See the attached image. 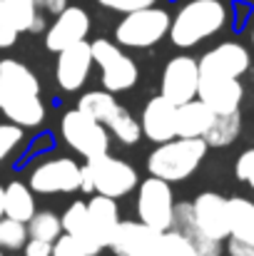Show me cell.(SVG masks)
<instances>
[{
    "mask_svg": "<svg viewBox=\"0 0 254 256\" xmlns=\"http://www.w3.org/2000/svg\"><path fill=\"white\" fill-rule=\"evenodd\" d=\"M53 256H95L83 242H78L70 234H60L53 242Z\"/></svg>",
    "mask_w": 254,
    "mask_h": 256,
    "instance_id": "obj_32",
    "label": "cell"
},
{
    "mask_svg": "<svg viewBox=\"0 0 254 256\" xmlns=\"http://www.w3.org/2000/svg\"><path fill=\"white\" fill-rule=\"evenodd\" d=\"M0 114L8 122L20 124L23 130H33V127H40L45 122L48 110H45V102L40 94L0 85Z\"/></svg>",
    "mask_w": 254,
    "mask_h": 256,
    "instance_id": "obj_12",
    "label": "cell"
},
{
    "mask_svg": "<svg viewBox=\"0 0 254 256\" xmlns=\"http://www.w3.org/2000/svg\"><path fill=\"white\" fill-rule=\"evenodd\" d=\"M212 122L214 112L199 97L177 107V137H204Z\"/></svg>",
    "mask_w": 254,
    "mask_h": 256,
    "instance_id": "obj_20",
    "label": "cell"
},
{
    "mask_svg": "<svg viewBox=\"0 0 254 256\" xmlns=\"http://www.w3.org/2000/svg\"><path fill=\"white\" fill-rule=\"evenodd\" d=\"M25 142V130L13 122H0V162L13 157Z\"/></svg>",
    "mask_w": 254,
    "mask_h": 256,
    "instance_id": "obj_31",
    "label": "cell"
},
{
    "mask_svg": "<svg viewBox=\"0 0 254 256\" xmlns=\"http://www.w3.org/2000/svg\"><path fill=\"white\" fill-rule=\"evenodd\" d=\"M87 216L92 224V232L97 236V242L102 244V249H107L117 224H120V209H117V199L95 194L87 202Z\"/></svg>",
    "mask_w": 254,
    "mask_h": 256,
    "instance_id": "obj_18",
    "label": "cell"
},
{
    "mask_svg": "<svg viewBox=\"0 0 254 256\" xmlns=\"http://www.w3.org/2000/svg\"><path fill=\"white\" fill-rule=\"evenodd\" d=\"M0 256H5V254H3V249H0Z\"/></svg>",
    "mask_w": 254,
    "mask_h": 256,
    "instance_id": "obj_41",
    "label": "cell"
},
{
    "mask_svg": "<svg viewBox=\"0 0 254 256\" xmlns=\"http://www.w3.org/2000/svg\"><path fill=\"white\" fill-rule=\"evenodd\" d=\"M5 8L20 32H33V35L45 32L48 22L35 0H5Z\"/></svg>",
    "mask_w": 254,
    "mask_h": 256,
    "instance_id": "obj_24",
    "label": "cell"
},
{
    "mask_svg": "<svg viewBox=\"0 0 254 256\" xmlns=\"http://www.w3.org/2000/svg\"><path fill=\"white\" fill-rule=\"evenodd\" d=\"M28 234H30V239H43V242L53 244L63 234L60 214H55L53 209H38L33 214V219L28 222Z\"/></svg>",
    "mask_w": 254,
    "mask_h": 256,
    "instance_id": "obj_29",
    "label": "cell"
},
{
    "mask_svg": "<svg viewBox=\"0 0 254 256\" xmlns=\"http://www.w3.org/2000/svg\"><path fill=\"white\" fill-rule=\"evenodd\" d=\"M35 212H38L35 192L25 182H10L5 186V216L28 224Z\"/></svg>",
    "mask_w": 254,
    "mask_h": 256,
    "instance_id": "obj_21",
    "label": "cell"
},
{
    "mask_svg": "<svg viewBox=\"0 0 254 256\" xmlns=\"http://www.w3.org/2000/svg\"><path fill=\"white\" fill-rule=\"evenodd\" d=\"M90 28H92V20H90L87 10L80 5H68L45 28V48L50 52H60L75 42H83L90 35Z\"/></svg>",
    "mask_w": 254,
    "mask_h": 256,
    "instance_id": "obj_10",
    "label": "cell"
},
{
    "mask_svg": "<svg viewBox=\"0 0 254 256\" xmlns=\"http://www.w3.org/2000/svg\"><path fill=\"white\" fill-rule=\"evenodd\" d=\"M157 234H160V232L145 226L140 219H137V222H122V219H120V224H117V229H115V234H112L107 249L115 256H140L150 246V242H152Z\"/></svg>",
    "mask_w": 254,
    "mask_h": 256,
    "instance_id": "obj_17",
    "label": "cell"
},
{
    "mask_svg": "<svg viewBox=\"0 0 254 256\" xmlns=\"http://www.w3.org/2000/svg\"><path fill=\"white\" fill-rule=\"evenodd\" d=\"M207 142L202 137H174L157 144L147 154L150 176H160L169 184L189 179L207 157Z\"/></svg>",
    "mask_w": 254,
    "mask_h": 256,
    "instance_id": "obj_2",
    "label": "cell"
},
{
    "mask_svg": "<svg viewBox=\"0 0 254 256\" xmlns=\"http://www.w3.org/2000/svg\"><path fill=\"white\" fill-rule=\"evenodd\" d=\"M194 224L212 239L227 242L229 239V212H227V196L217 192H202L192 202Z\"/></svg>",
    "mask_w": 254,
    "mask_h": 256,
    "instance_id": "obj_14",
    "label": "cell"
},
{
    "mask_svg": "<svg viewBox=\"0 0 254 256\" xmlns=\"http://www.w3.org/2000/svg\"><path fill=\"white\" fill-rule=\"evenodd\" d=\"M35 2H38V8L43 12H50V15H58L70 5V0H35Z\"/></svg>",
    "mask_w": 254,
    "mask_h": 256,
    "instance_id": "obj_38",
    "label": "cell"
},
{
    "mask_svg": "<svg viewBox=\"0 0 254 256\" xmlns=\"http://www.w3.org/2000/svg\"><path fill=\"white\" fill-rule=\"evenodd\" d=\"M197 97L214 112V114H227V112H239L244 87L237 78H217V75H199V92Z\"/></svg>",
    "mask_w": 254,
    "mask_h": 256,
    "instance_id": "obj_16",
    "label": "cell"
},
{
    "mask_svg": "<svg viewBox=\"0 0 254 256\" xmlns=\"http://www.w3.org/2000/svg\"><path fill=\"white\" fill-rule=\"evenodd\" d=\"M229 8L222 0H187L172 15L169 40L179 50L197 48L199 42L219 35L229 22Z\"/></svg>",
    "mask_w": 254,
    "mask_h": 256,
    "instance_id": "obj_1",
    "label": "cell"
},
{
    "mask_svg": "<svg viewBox=\"0 0 254 256\" xmlns=\"http://www.w3.org/2000/svg\"><path fill=\"white\" fill-rule=\"evenodd\" d=\"M140 127H142V137H147L155 144L174 140L177 137V104H172L162 94H155L142 107Z\"/></svg>",
    "mask_w": 254,
    "mask_h": 256,
    "instance_id": "obj_15",
    "label": "cell"
},
{
    "mask_svg": "<svg viewBox=\"0 0 254 256\" xmlns=\"http://www.w3.org/2000/svg\"><path fill=\"white\" fill-rule=\"evenodd\" d=\"M95 60H92V48L90 42H75L65 50L58 52V62H55V80L60 90L65 92H80L90 78Z\"/></svg>",
    "mask_w": 254,
    "mask_h": 256,
    "instance_id": "obj_13",
    "label": "cell"
},
{
    "mask_svg": "<svg viewBox=\"0 0 254 256\" xmlns=\"http://www.w3.org/2000/svg\"><path fill=\"white\" fill-rule=\"evenodd\" d=\"M242 132V114L239 112H227V114H214V122L209 124L207 134L202 137L207 142V147H229L232 142H237Z\"/></svg>",
    "mask_w": 254,
    "mask_h": 256,
    "instance_id": "obj_25",
    "label": "cell"
},
{
    "mask_svg": "<svg viewBox=\"0 0 254 256\" xmlns=\"http://www.w3.org/2000/svg\"><path fill=\"white\" fill-rule=\"evenodd\" d=\"M140 184V174L137 170L120 160L107 154L85 160L83 164V179H80V192L83 194H102L110 199H122L127 194H132Z\"/></svg>",
    "mask_w": 254,
    "mask_h": 256,
    "instance_id": "obj_3",
    "label": "cell"
},
{
    "mask_svg": "<svg viewBox=\"0 0 254 256\" xmlns=\"http://www.w3.org/2000/svg\"><path fill=\"white\" fill-rule=\"evenodd\" d=\"M60 137L75 154H80L85 160H92V157H100V154L110 152L107 127L102 122L87 117L78 107L68 110L60 117Z\"/></svg>",
    "mask_w": 254,
    "mask_h": 256,
    "instance_id": "obj_6",
    "label": "cell"
},
{
    "mask_svg": "<svg viewBox=\"0 0 254 256\" xmlns=\"http://www.w3.org/2000/svg\"><path fill=\"white\" fill-rule=\"evenodd\" d=\"M30 239L28 234V224L15 222L10 216L0 219V249L3 252H23L25 242Z\"/></svg>",
    "mask_w": 254,
    "mask_h": 256,
    "instance_id": "obj_30",
    "label": "cell"
},
{
    "mask_svg": "<svg viewBox=\"0 0 254 256\" xmlns=\"http://www.w3.org/2000/svg\"><path fill=\"white\" fill-rule=\"evenodd\" d=\"M229 239L254 242V202L247 196H229Z\"/></svg>",
    "mask_w": 254,
    "mask_h": 256,
    "instance_id": "obj_22",
    "label": "cell"
},
{
    "mask_svg": "<svg viewBox=\"0 0 254 256\" xmlns=\"http://www.w3.org/2000/svg\"><path fill=\"white\" fill-rule=\"evenodd\" d=\"M18 35H20V30L15 28V22L5 8V0H0V50L13 48L18 42Z\"/></svg>",
    "mask_w": 254,
    "mask_h": 256,
    "instance_id": "obj_33",
    "label": "cell"
},
{
    "mask_svg": "<svg viewBox=\"0 0 254 256\" xmlns=\"http://www.w3.org/2000/svg\"><path fill=\"white\" fill-rule=\"evenodd\" d=\"M140 256H199L194 246L177 232H160Z\"/></svg>",
    "mask_w": 254,
    "mask_h": 256,
    "instance_id": "obj_28",
    "label": "cell"
},
{
    "mask_svg": "<svg viewBox=\"0 0 254 256\" xmlns=\"http://www.w3.org/2000/svg\"><path fill=\"white\" fill-rule=\"evenodd\" d=\"M197 62H199V75H217V78H237L239 80L249 70L252 55L242 42L227 40V42L209 48Z\"/></svg>",
    "mask_w": 254,
    "mask_h": 256,
    "instance_id": "obj_11",
    "label": "cell"
},
{
    "mask_svg": "<svg viewBox=\"0 0 254 256\" xmlns=\"http://www.w3.org/2000/svg\"><path fill=\"white\" fill-rule=\"evenodd\" d=\"M234 174H237L239 182H244L249 189H254V147L244 150V152L237 157V162H234Z\"/></svg>",
    "mask_w": 254,
    "mask_h": 256,
    "instance_id": "obj_35",
    "label": "cell"
},
{
    "mask_svg": "<svg viewBox=\"0 0 254 256\" xmlns=\"http://www.w3.org/2000/svg\"><path fill=\"white\" fill-rule=\"evenodd\" d=\"M169 22H172V15L160 5L127 12L115 25V42L130 50H147L167 38Z\"/></svg>",
    "mask_w": 254,
    "mask_h": 256,
    "instance_id": "obj_4",
    "label": "cell"
},
{
    "mask_svg": "<svg viewBox=\"0 0 254 256\" xmlns=\"http://www.w3.org/2000/svg\"><path fill=\"white\" fill-rule=\"evenodd\" d=\"M100 8L105 10H112V12H135V10H142V8H152V5H160V0H97Z\"/></svg>",
    "mask_w": 254,
    "mask_h": 256,
    "instance_id": "obj_34",
    "label": "cell"
},
{
    "mask_svg": "<svg viewBox=\"0 0 254 256\" xmlns=\"http://www.w3.org/2000/svg\"><path fill=\"white\" fill-rule=\"evenodd\" d=\"M117 104H120V102H117L115 94L107 92V90H90V92H83L80 100H78V110L85 112L87 117L102 122V124L110 120V114L115 112Z\"/></svg>",
    "mask_w": 254,
    "mask_h": 256,
    "instance_id": "obj_27",
    "label": "cell"
},
{
    "mask_svg": "<svg viewBox=\"0 0 254 256\" xmlns=\"http://www.w3.org/2000/svg\"><path fill=\"white\" fill-rule=\"evenodd\" d=\"M23 256H53V244L43 239H28L23 246Z\"/></svg>",
    "mask_w": 254,
    "mask_h": 256,
    "instance_id": "obj_36",
    "label": "cell"
},
{
    "mask_svg": "<svg viewBox=\"0 0 254 256\" xmlns=\"http://www.w3.org/2000/svg\"><path fill=\"white\" fill-rule=\"evenodd\" d=\"M5 216V186L0 184V219Z\"/></svg>",
    "mask_w": 254,
    "mask_h": 256,
    "instance_id": "obj_39",
    "label": "cell"
},
{
    "mask_svg": "<svg viewBox=\"0 0 254 256\" xmlns=\"http://www.w3.org/2000/svg\"><path fill=\"white\" fill-rule=\"evenodd\" d=\"M227 254L229 256H254V242L227 239Z\"/></svg>",
    "mask_w": 254,
    "mask_h": 256,
    "instance_id": "obj_37",
    "label": "cell"
},
{
    "mask_svg": "<svg viewBox=\"0 0 254 256\" xmlns=\"http://www.w3.org/2000/svg\"><path fill=\"white\" fill-rule=\"evenodd\" d=\"M60 222H63V234H70L78 242H83L95 256L102 252V244L97 242V236L92 232V224H90V216H87V202H80V199L73 202L60 214Z\"/></svg>",
    "mask_w": 254,
    "mask_h": 256,
    "instance_id": "obj_19",
    "label": "cell"
},
{
    "mask_svg": "<svg viewBox=\"0 0 254 256\" xmlns=\"http://www.w3.org/2000/svg\"><path fill=\"white\" fill-rule=\"evenodd\" d=\"M80 179H83V164H78L73 157H48L40 160L30 174H28V186L35 194H75L80 192Z\"/></svg>",
    "mask_w": 254,
    "mask_h": 256,
    "instance_id": "obj_8",
    "label": "cell"
},
{
    "mask_svg": "<svg viewBox=\"0 0 254 256\" xmlns=\"http://www.w3.org/2000/svg\"><path fill=\"white\" fill-rule=\"evenodd\" d=\"M90 48H92V60L100 68L102 90H107L112 94H120V92H127V90H132L137 85L140 68L130 55H125V50L115 40L97 38V40L90 42Z\"/></svg>",
    "mask_w": 254,
    "mask_h": 256,
    "instance_id": "obj_5",
    "label": "cell"
},
{
    "mask_svg": "<svg viewBox=\"0 0 254 256\" xmlns=\"http://www.w3.org/2000/svg\"><path fill=\"white\" fill-rule=\"evenodd\" d=\"M249 38H252V45H254V25H252V32H249Z\"/></svg>",
    "mask_w": 254,
    "mask_h": 256,
    "instance_id": "obj_40",
    "label": "cell"
},
{
    "mask_svg": "<svg viewBox=\"0 0 254 256\" xmlns=\"http://www.w3.org/2000/svg\"><path fill=\"white\" fill-rule=\"evenodd\" d=\"M174 192L172 184L160 176H147L137 184V219L155 229V232H169L172 216H174Z\"/></svg>",
    "mask_w": 254,
    "mask_h": 256,
    "instance_id": "obj_7",
    "label": "cell"
},
{
    "mask_svg": "<svg viewBox=\"0 0 254 256\" xmlns=\"http://www.w3.org/2000/svg\"><path fill=\"white\" fill-rule=\"evenodd\" d=\"M105 127H107V132L120 142V144H137L140 142V137H142V127H140V120L127 110V107H122V104H117L115 107V112L110 114V120L105 122Z\"/></svg>",
    "mask_w": 254,
    "mask_h": 256,
    "instance_id": "obj_26",
    "label": "cell"
},
{
    "mask_svg": "<svg viewBox=\"0 0 254 256\" xmlns=\"http://www.w3.org/2000/svg\"><path fill=\"white\" fill-rule=\"evenodd\" d=\"M197 92H199V62L192 55L172 58L162 70L160 94L179 107L189 100H197Z\"/></svg>",
    "mask_w": 254,
    "mask_h": 256,
    "instance_id": "obj_9",
    "label": "cell"
},
{
    "mask_svg": "<svg viewBox=\"0 0 254 256\" xmlns=\"http://www.w3.org/2000/svg\"><path fill=\"white\" fill-rule=\"evenodd\" d=\"M0 85L10 87V90H23V92L40 94V80H38V75L25 62L13 60V58H3L0 60Z\"/></svg>",
    "mask_w": 254,
    "mask_h": 256,
    "instance_id": "obj_23",
    "label": "cell"
}]
</instances>
